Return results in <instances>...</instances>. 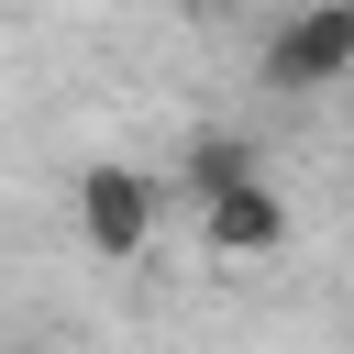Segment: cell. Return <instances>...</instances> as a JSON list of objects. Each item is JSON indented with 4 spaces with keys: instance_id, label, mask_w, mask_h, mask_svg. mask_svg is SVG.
I'll return each instance as SVG.
<instances>
[{
    "instance_id": "4",
    "label": "cell",
    "mask_w": 354,
    "mask_h": 354,
    "mask_svg": "<svg viewBox=\"0 0 354 354\" xmlns=\"http://www.w3.org/2000/svg\"><path fill=\"white\" fill-rule=\"evenodd\" d=\"M243 177H266V155H254L243 133H188V144H177V199H188V210L221 199V188H243Z\"/></svg>"
},
{
    "instance_id": "3",
    "label": "cell",
    "mask_w": 354,
    "mask_h": 354,
    "mask_svg": "<svg viewBox=\"0 0 354 354\" xmlns=\"http://www.w3.org/2000/svg\"><path fill=\"white\" fill-rule=\"evenodd\" d=\"M199 243H210V254H277V243H288V199H277L266 177H243V188L199 199Z\"/></svg>"
},
{
    "instance_id": "2",
    "label": "cell",
    "mask_w": 354,
    "mask_h": 354,
    "mask_svg": "<svg viewBox=\"0 0 354 354\" xmlns=\"http://www.w3.org/2000/svg\"><path fill=\"white\" fill-rule=\"evenodd\" d=\"M155 177L144 166H122V155H100V166H77V232H88V254L100 266H133L144 243H155Z\"/></svg>"
},
{
    "instance_id": "1",
    "label": "cell",
    "mask_w": 354,
    "mask_h": 354,
    "mask_svg": "<svg viewBox=\"0 0 354 354\" xmlns=\"http://www.w3.org/2000/svg\"><path fill=\"white\" fill-rule=\"evenodd\" d=\"M266 88L277 100H321V88H343L354 77V0H299L277 33H266Z\"/></svg>"
}]
</instances>
